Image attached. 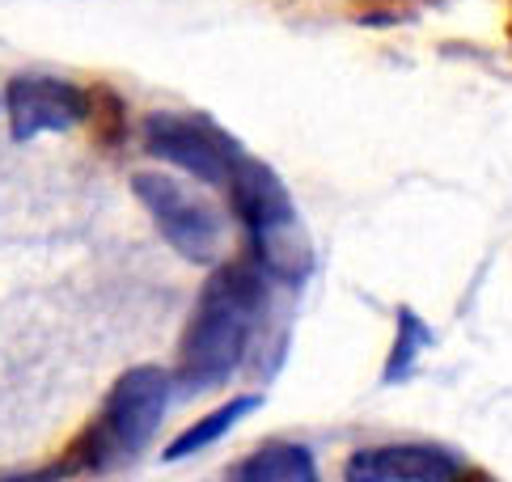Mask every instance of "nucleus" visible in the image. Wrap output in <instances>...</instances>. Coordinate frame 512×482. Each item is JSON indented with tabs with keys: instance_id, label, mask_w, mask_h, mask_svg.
I'll return each mask as SVG.
<instances>
[{
	"instance_id": "nucleus-1",
	"label": "nucleus",
	"mask_w": 512,
	"mask_h": 482,
	"mask_svg": "<svg viewBox=\"0 0 512 482\" xmlns=\"http://www.w3.org/2000/svg\"><path fill=\"white\" fill-rule=\"evenodd\" d=\"M267 309V275L250 263H225L199 288V301L178 343V385L212 389L233 377L250 335Z\"/></svg>"
},
{
	"instance_id": "nucleus-2",
	"label": "nucleus",
	"mask_w": 512,
	"mask_h": 482,
	"mask_svg": "<svg viewBox=\"0 0 512 482\" xmlns=\"http://www.w3.org/2000/svg\"><path fill=\"white\" fill-rule=\"evenodd\" d=\"M170 373L157 364H136L111 385L102 411L89 419V428L72 440L60 461V474H111L123 470L149 449L161 419L170 411Z\"/></svg>"
},
{
	"instance_id": "nucleus-3",
	"label": "nucleus",
	"mask_w": 512,
	"mask_h": 482,
	"mask_svg": "<svg viewBox=\"0 0 512 482\" xmlns=\"http://www.w3.org/2000/svg\"><path fill=\"white\" fill-rule=\"evenodd\" d=\"M225 191L250 233L254 267L271 280L305 284L314 271V241H309L297 208H292V195L280 174L259 157H242Z\"/></svg>"
},
{
	"instance_id": "nucleus-4",
	"label": "nucleus",
	"mask_w": 512,
	"mask_h": 482,
	"mask_svg": "<svg viewBox=\"0 0 512 482\" xmlns=\"http://www.w3.org/2000/svg\"><path fill=\"white\" fill-rule=\"evenodd\" d=\"M132 195L153 216L157 233L170 241L174 254H182L195 267H216V258L225 250V220L204 195L182 187L174 174L161 170L132 174Z\"/></svg>"
},
{
	"instance_id": "nucleus-5",
	"label": "nucleus",
	"mask_w": 512,
	"mask_h": 482,
	"mask_svg": "<svg viewBox=\"0 0 512 482\" xmlns=\"http://www.w3.org/2000/svg\"><path fill=\"white\" fill-rule=\"evenodd\" d=\"M144 148L204 187H229L237 161L246 157L237 136L199 110H153L144 119Z\"/></svg>"
},
{
	"instance_id": "nucleus-6",
	"label": "nucleus",
	"mask_w": 512,
	"mask_h": 482,
	"mask_svg": "<svg viewBox=\"0 0 512 482\" xmlns=\"http://www.w3.org/2000/svg\"><path fill=\"white\" fill-rule=\"evenodd\" d=\"M9 136L26 144L43 132H72L89 119V94L81 85L47 77V72H17L5 89Z\"/></svg>"
},
{
	"instance_id": "nucleus-7",
	"label": "nucleus",
	"mask_w": 512,
	"mask_h": 482,
	"mask_svg": "<svg viewBox=\"0 0 512 482\" xmlns=\"http://www.w3.org/2000/svg\"><path fill=\"white\" fill-rule=\"evenodd\" d=\"M466 474V461L441 444H373L343 466V482H466Z\"/></svg>"
},
{
	"instance_id": "nucleus-8",
	"label": "nucleus",
	"mask_w": 512,
	"mask_h": 482,
	"mask_svg": "<svg viewBox=\"0 0 512 482\" xmlns=\"http://www.w3.org/2000/svg\"><path fill=\"white\" fill-rule=\"evenodd\" d=\"M225 482H318V461L305 444L271 440L250 457L233 461Z\"/></svg>"
},
{
	"instance_id": "nucleus-9",
	"label": "nucleus",
	"mask_w": 512,
	"mask_h": 482,
	"mask_svg": "<svg viewBox=\"0 0 512 482\" xmlns=\"http://www.w3.org/2000/svg\"><path fill=\"white\" fill-rule=\"evenodd\" d=\"M259 402H263L259 394H242V398H233V402H221L216 411H208L199 423H191V428L182 432L178 440L166 444V461H187V457H195V453L212 449V444L221 440V436H229L246 415L259 411Z\"/></svg>"
},
{
	"instance_id": "nucleus-10",
	"label": "nucleus",
	"mask_w": 512,
	"mask_h": 482,
	"mask_svg": "<svg viewBox=\"0 0 512 482\" xmlns=\"http://www.w3.org/2000/svg\"><path fill=\"white\" fill-rule=\"evenodd\" d=\"M432 343V330L428 322L419 318L415 309L402 305L398 309V335H394V351L386 356V373H381V381H407L415 368H419V356H424V347Z\"/></svg>"
},
{
	"instance_id": "nucleus-11",
	"label": "nucleus",
	"mask_w": 512,
	"mask_h": 482,
	"mask_svg": "<svg viewBox=\"0 0 512 482\" xmlns=\"http://www.w3.org/2000/svg\"><path fill=\"white\" fill-rule=\"evenodd\" d=\"M64 474L56 470V466H51V470H22V474H0V482H60Z\"/></svg>"
},
{
	"instance_id": "nucleus-12",
	"label": "nucleus",
	"mask_w": 512,
	"mask_h": 482,
	"mask_svg": "<svg viewBox=\"0 0 512 482\" xmlns=\"http://www.w3.org/2000/svg\"><path fill=\"white\" fill-rule=\"evenodd\" d=\"M466 482H491V478H483L479 470H470V474H466Z\"/></svg>"
},
{
	"instance_id": "nucleus-13",
	"label": "nucleus",
	"mask_w": 512,
	"mask_h": 482,
	"mask_svg": "<svg viewBox=\"0 0 512 482\" xmlns=\"http://www.w3.org/2000/svg\"><path fill=\"white\" fill-rule=\"evenodd\" d=\"M508 34H512V22H508Z\"/></svg>"
}]
</instances>
